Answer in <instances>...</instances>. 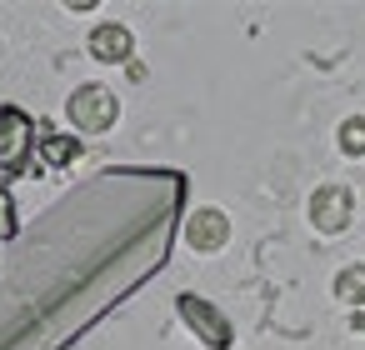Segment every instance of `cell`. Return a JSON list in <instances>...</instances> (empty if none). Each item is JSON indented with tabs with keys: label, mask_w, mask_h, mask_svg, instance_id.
<instances>
[{
	"label": "cell",
	"mask_w": 365,
	"mask_h": 350,
	"mask_svg": "<svg viewBox=\"0 0 365 350\" xmlns=\"http://www.w3.org/2000/svg\"><path fill=\"white\" fill-rule=\"evenodd\" d=\"M185 240H190V250H225V240H230V215L225 210H195L190 220H185Z\"/></svg>",
	"instance_id": "5"
},
{
	"label": "cell",
	"mask_w": 365,
	"mask_h": 350,
	"mask_svg": "<svg viewBox=\"0 0 365 350\" xmlns=\"http://www.w3.org/2000/svg\"><path fill=\"white\" fill-rule=\"evenodd\" d=\"M6 235H16V205H11V195L0 190V240Z\"/></svg>",
	"instance_id": "10"
},
{
	"label": "cell",
	"mask_w": 365,
	"mask_h": 350,
	"mask_svg": "<svg viewBox=\"0 0 365 350\" xmlns=\"http://www.w3.org/2000/svg\"><path fill=\"white\" fill-rule=\"evenodd\" d=\"M350 215H355V195H350L345 185H320V190L310 195V225H315L320 235H340V230L350 225Z\"/></svg>",
	"instance_id": "4"
},
{
	"label": "cell",
	"mask_w": 365,
	"mask_h": 350,
	"mask_svg": "<svg viewBox=\"0 0 365 350\" xmlns=\"http://www.w3.org/2000/svg\"><path fill=\"white\" fill-rule=\"evenodd\" d=\"M31 140H36L31 115L16 110V105H0V170H26L31 165Z\"/></svg>",
	"instance_id": "2"
},
{
	"label": "cell",
	"mask_w": 365,
	"mask_h": 350,
	"mask_svg": "<svg viewBox=\"0 0 365 350\" xmlns=\"http://www.w3.org/2000/svg\"><path fill=\"white\" fill-rule=\"evenodd\" d=\"M130 51H135V36H130V26H120V21H106V26H96L91 31V56L96 61H130Z\"/></svg>",
	"instance_id": "6"
},
{
	"label": "cell",
	"mask_w": 365,
	"mask_h": 350,
	"mask_svg": "<svg viewBox=\"0 0 365 350\" xmlns=\"http://www.w3.org/2000/svg\"><path fill=\"white\" fill-rule=\"evenodd\" d=\"M175 310H180V320L210 345V350H230V340H235V330H230V320L210 305V300H200V295H180L175 300Z\"/></svg>",
	"instance_id": "3"
},
{
	"label": "cell",
	"mask_w": 365,
	"mask_h": 350,
	"mask_svg": "<svg viewBox=\"0 0 365 350\" xmlns=\"http://www.w3.org/2000/svg\"><path fill=\"white\" fill-rule=\"evenodd\" d=\"M41 155H46V165H71V160L81 155V140H71V135H51V140L41 145Z\"/></svg>",
	"instance_id": "8"
},
{
	"label": "cell",
	"mask_w": 365,
	"mask_h": 350,
	"mask_svg": "<svg viewBox=\"0 0 365 350\" xmlns=\"http://www.w3.org/2000/svg\"><path fill=\"white\" fill-rule=\"evenodd\" d=\"M340 150L345 155H365V115H350L340 125Z\"/></svg>",
	"instance_id": "9"
},
{
	"label": "cell",
	"mask_w": 365,
	"mask_h": 350,
	"mask_svg": "<svg viewBox=\"0 0 365 350\" xmlns=\"http://www.w3.org/2000/svg\"><path fill=\"white\" fill-rule=\"evenodd\" d=\"M66 110H71V125L86 130V135H101V130H110L120 120V101L110 96V86H81L66 101Z\"/></svg>",
	"instance_id": "1"
},
{
	"label": "cell",
	"mask_w": 365,
	"mask_h": 350,
	"mask_svg": "<svg viewBox=\"0 0 365 350\" xmlns=\"http://www.w3.org/2000/svg\"><path fill=\"white\" fill-rule=\"evenodd\" d=\"M335 295H340L345 305H365V265H345V270L335 275Z\"/></svg>",
	"instance_id": "7"
}]
</instances>
